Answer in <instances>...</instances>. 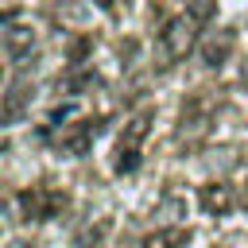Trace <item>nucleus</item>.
Instances as JSON below:
<instances>
[{"label": "nucleus", "instance_id": "1", "mask_svg": "<svg viewBox=\"0 0 248 248\" xmlns=\"http://www.w3.org/2000/svg\"><path fill=\"white\" fill-rule=\"evenodd\" d=\"M198 35H202V19L194 12H182V16H170L163 23V35H159V46H163V58L167 62H182L194 54L198 46Z\"/></svg>", "mask_w": 248, "mask_h": 248}, {"label": "nucleus", "instance_id": "2", "mask_svg": "<svg viewBox=\"0 0 248 248\" xmlns=\"http://www.w3.org/2000/svg\"><path fill=\"white\" fill-rule=\"evenodd\" d=\"M16 205H19V221H50L70 205V194L58 186H27L16 194Z\"/></svg>", "mask_w": 248, "mask_h": 248}, {"label": "nucleus", "instance_id": "3", "mask_svg": "<svg viewBox=\"0 0 248 248\" xmlns=\"http://www.w3.org/2000/svg\"><path fill=\"white\" fill-rule=\"evenodd\" d=\"M147 132H151V108L136 112V116L124 124V132H120V140H116V159H112L116 174H132V170L140 167V143L147 140Z\"/></svg>", "mask_w": 248, "mask_h": 248}, {"label": "nucleus", "instance_id": "4", "mask_svg": "<svg viewBox=\"0 0 248 248\" xmlns=\"http://www.w3.org/2000/svg\"><path fill=\"white\" fill-rule=\"evenodd\" d=\"M101 128H105V120H97V116H89V120H78V124H66L58 136H50V143L62 151V155H85L89 147H93V140L101 136Z\"/></svg>", "mask_w": 248, "mask_h": 248}, {"label": "nucleus", "instance_id": "5", "mask_svg": "<svg viewBox=\"0 0 248 248\" xmlns=\"http://www.w3.org/2000/svg\"><path fill=\"white\" fill-rule=\"evenodd\" d=\"M232 202H236V194H232V186H229V182H205V186H198V205H202L209 217L229 213V209H232Z\"/></svg>", "mask_w": 248, "mask_h": 248}, {"label": "nucleus", "instance_id": "6", "mask_svg": "<svg viewBox=\"0 0 248 248\" xmlns=\"http://www.w3.org/2000/svg\"><path fill=\"white\" fill-rule=\"evenodd\" d=\"M27 101H31V85H27V78H19V81L8 89V101L0 105V120H12V116H19Z\"/></svg>", "mask_w": 248, "mask_h": 248}, {"label": "nucleus", "instance_id": "7", "mask_svg": "<svg viewBox=\"0 0 248 248\" xmlns=\"http://www.w3.org/2000/svg\"><path fill=\"white\" fill-rule=\"evenodd\" d=\"M186 240H190V229H155L143 236L140 248H182Z\"/></svg>", "mask_w": 248, "mask_h": 248}, {"label": "nucleus", "instance_id": "8", "mask_svg": "<svg viewBox=\"0 0 248 248\" xmlns=\"http://www.w3.org/2000/svg\"><path fill=\"white\" fill-rule=\"evenodd\" d=\"M232 50V31H221V35H213L205 46H202V54H205V62L209 66H217V62H225V54Z\"/></svg>", "mask_w": 248, "mask_h": 248}, {"label": "nucleus", "instance_id": "9", "mask_svg": "<svg viewBox=\"0 0 248 248\" xmlns=\"http://www.w3.org/2000/svg\"><path fill=\"white\" fill-rule=\"evenodd\" d=\"M27 46H31V31H27V27H12V31H8V50H12V54H23Z\"/></svg>", "mask_w": 248, "mask_h": 248}, {"label": "nucleus", "instance_id": "10", "mask_svg": "<svg viewBox=\"0 0 248 248\" xmlns=\"http://www.w3.org/2000/svg\"><path fill=\"white\" fill-rule=\"evenodd\" d=\"M190 12H194L202 23H209V19H213V12H217V0H190Z\"/></svg>", "mask_w": 248, "mask_h": 248}, {"label": "nucleus", "instance_id": "11", "mask_svg": "<svg viewBox=\"0 0 248 248\" xmlns=\"http://www.w3.org/2000/svg\"><path fill=\"white\" fill-rule=\"evenodd\" d=\"M85 54H89V39H78V43H74V46H70V62H74V66H78V62H81V58H85Z\"/></svg>", "mask_w": 248, "mask_h": 248}, {"label": "nucleus", "instance_id": "12", "mask_svg": "<svg viewBox=\"0 0 248 248\" xmlns=\"http://www.w3.org/2000/svg\"><path fill=\"white\" fill-rule=\"evenodd\" d=\"M93 4H97L101 12H108V8H112V0H93Z\"/></svg>", "mask_w": 248, "mask_h": 248}, {"label": "nucleus", "instance_id": "13", "mask_svg": "<svg viewBox=\"0 0 248 248\" xmlns=\"http://www.w3.org/2000/svg\"><path fill=\"white\" fill-rule=\"evenodd\" d=\"M8 248H31V244H23V240H12V244H8Z\"/></svg>", "mask_w": 248, "mask_h": 248}, {"label": "nucleus", "instance_id": "14", "mask_svg": "<svg viewBox=\"0 0 248 248\" xmlns=\"http://www.w3.org/2000/svg\"><path fill=\"white\" fill-rule=\"evenodd\" d=\"M0 151H8V143H4V140H0Z\"/></svg>", "mask_w": 248, "mask_h": 248}, {"label": "nucleus", "instance_id": "15", "mask_svg": "<svg viewBox=\"0 0 248 248\" xmlns=\"http://www.w3.org/2000/svg\"><path fill=\"white\" fill-rule=\"evenodd\" d=\"M244 78H248V62H244Z\"/></svg>", "mask_w": 248, "mask_h": 248}, {"label": "nucleus", "instance_id": "16", "mask_svg": "<svg viewBox=\"0 0 248 248\" xmlns=\"http://www.w3.org/2000/svg\"><path fill=\"white\" fill-rule=\"evenodd\" d=\"M0 81H4V70H0Z\"/></svg>", "mask_w": 248, "mask_h": 248}]
</instances>
